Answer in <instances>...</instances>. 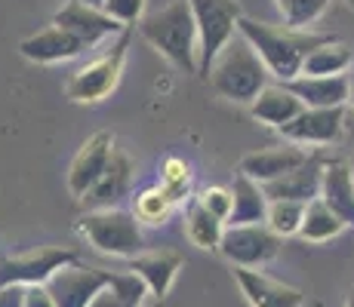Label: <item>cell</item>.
<instances>
[{"mask_svg":"<svg viewBox=\"0 0 354 307\" xmlns=\"http://www.w3.org/2000/svg\"><path fill=\"white\" fill-rule=\"evenodd\" d=\"M129 184H133V160H129L124 151L114 148L105 175H102L99 184L80 203H84L86 212H96V209H118V203L129 194Z\"/></svg>","mask_w":354,"mask_h":307,"instance_id":"e0dca14e","label":"cell"},{"mask_svg":"<svg viewBox=\"0 0 354 307\" xmlns=\"http://www.w3.org/2000/svg\"><path fill=\"white\" fill-rule=\"evenodd\" d=\"M234 279L241 286L243 298L250 301V307H302L305 295L299 289H292L287 283H277L262 270H250V268H234Z\"/></svg>","mask_w":354,"mask_h":307,"instance_id":"5bb4252c","label":"cell"},{"mask_svg":"<svg viewBox=\"0 0 354 307\" xmlns=\"http://www.w3.org/2000/svg\"><path fill=\"white\" fill-rule=\"evenodd\" d=\"M169 212H173V203H169V197L163 194L160 188L142 190V194H136V200H133V215L139 218L142 224H151V228H160V224L169 218Z\"/></svg>","mask_w":354,"mask_h":307,"instance_id":"83f0119b","label":"cell"},{"mask_svg":"<svg viewBox=\"0 0 354 307\" xmlns=\"http://www.w3.org/2000/svg\"><path fill=\"white\" fill-rule=\"evenodd\" d=\"M129 270L145 279L151 298L163 301V298L169 295V289H173L179 270H182V255H179V252H169V249L142 252V255L133 258V268H129Z\"/></svg>","mask_w":354,"mask_h":307,"instance_id":"ac0fdd59","label":"cell"},{"mask_svg":"<svg viewBox=\"0 0 354 307\" xmlns=\"http://www.w3.org/2000/svg\"><path fill=\"white\" fill-rule=\"evenodd\" d=\"M197 22V74L207 77L225 43L237 34L243 12L237 0H188Z\"/></svg>","mask_w":354,"mask_h":307,"instance_id":"5b68a950","label":"cell"},{"mask_svg":"<svg viewBox=\"0 0 354 307\" xmlns=\"http://www.w3.org/2000/svg\"><path fill=\"white\" fill-rule=\"evenodd\" d=\"M237 31L250 40V46L259 52V59L265 61L268 74L281 83H292L302 74V65L317 46L336 40L333 34H317V31H296L287 25H268L256 22V19H241Z\"/></svg>","mask_w":354,"mask_h":307,"instance_id":"6da1fadb","label":"cell"},{"mask_svg":"<svg viewBox=\"0 0 354 307\" xmlns=\"http://www.w3.org/2000/svg\"><path fill=\"white\" fill-rule=\"evenodd\" d=\"M345 3H348V6H351V10H354V0H345Z\"/></svg>","mask_w":354,"mask_h":307,"instance_id":"f35d334b","label":"cell"},{"mask_svg":"<svg viewBox=\"0 0 354 307\" xmlns=\"http://www.w3.org/2000/svg\"><path fill=\"white\" fill-rule=\"evenodd\" d=\"M80 3H86V6H96V10H102V6H105V0H80Z\"/></svg>","mask_w":354,"mask_h":307,"instance_id":"d590c367","label":"cell"},{"mask_svg":"<svg viewBox=\"0 0 354 307\" xmlns=\"http://www.w3.org/2000/svg\"><path fill=\"white\" fill-rule=\"evenodd\" d=\"M321 181H324V160L321 157H311L305 166L292 169L283 179L262 184L265 197L271 200H292V203H305L308 206L311 200L321 197Z\"/></svg>","mask_w":354,"mask_h":307,"instance_id":"2e32d148","label":"cell"},{"mask_svg":"<svg viewBox=\"0 0 354 307\" xmlns=\"http://www.w3.org/2000/svg\"><path fill=\"white\" fill-rule=\"evenodd\" d=\"M333 0H290L287 6L281 10L283 25L296 31H308V25H315L317 19L330 10Z\"/></svg>","mask_w":354,"mask_h":307,"instance_id":"f1b7e54d","label":"cell"},{"mask_svg":"<svg viewBox=\"0 0 354 307\" xmlns=\"http://www.w3.org/2000/svg\"><path fill=\"white\" fill-rule=\"evenodd\" d=\"M351 169H354V157H351Z\"/></svg>","mask_w":354,"mask_h":307,"instance_id":"ab89813d","label":"cell"},{"mask_svg":"<svg viewBox=\"0 0 354 307\" xmlns=\"http://www.w3.org/2000/svg\"><path fill=\"white\" fill-rule=\"evenodd\" d=\"M348 105H351V111H354V80H351V86H348Z\"/></svg>","mask_w":354,"mask_h":307,"instance_id":"8d00e7d4","label":"cell"},{"mask_svg":"<svg viewBox=\"0 0 354 307\" xmlns=\"http://www.w3.org/2000/svg\"><path fill=\"white\" fill-rule=\"evenodd\" d=\"M90 307H124V304L118 301V295H114V292H111V286H108V289H102L99 295L93 298V304H90Z\"/></svg>","mask_w":354,"mask_h":307,"instance_id":"e575fe53","label":"cell"},{"mask_svg":"<svg viewBox=\"0 0 354 307\" xmlns=\"http://www.w3.org/2000/svg\"><path fill=\"white\" fill-rule=\"evenodd\" d=\"M111 154H114L111 132H96L80 145V151L74 154L71 166H68V190H71V197L84 200L96 188L99 179L105 175L108 163H111Z\"/></svg>","mask_w":354,"mask_h":307,"instance_id":"8fae6325","label":"cell"},{"mask_svg":"<svg viewBox=\"0 0 354 307\" xmlns=\"http://www.w3.org/2000/svg\"><path fill=\"white\" fill-rule=\"evenodd\" d=\"M158 188L169 197V203H182L188 194H192V169H188L185 160L179 157H167L160 166V184Z\"/></svg>","mask_w":354,"mask_h":307,"instance_id":"484cf974","label":"cell"},{"mask_svg":"<svg viewBox=\"0 0 354 307\" xmlns=\"http://www.w3.org/2000/svg\"><path fill=\"white\" fill-rule=\"evenodd\" d=\"M84 50H90L84 40H77L74 34L56 28V25H53V28L37 31V34H31V37H25L22 43H19V52H22L28 61H37V65L71 61V59H77Z\"/></svg>","mask_w":354,"mask_h":307,"instance_id":"9a60e30c","label":"cell"},{"mask_svg":"<svg viewBox=\"0 0 354 307\" xmlns=\"http://www.w3.org/2000/svg\"><path fill=\"white\" fill-rule=\"evenodd\" d=\"M345 132V108H305L290 126L281 129V135L290 145H333Z\"/></svg>","mask_w":354,"mask_h":307,"instance_id":"7c38bea8","label":"cell"},{"mask_svg":"<svg viewBox=\"0 0 354 307\" xmlns=\"http://www.w3.org/2000/svg\"><path fill=\"white\" fill-rule=\"evenodd\" d=\"M311 160V154L299 145H277V148H265V151L247 154L241 160V175L253 179L256 184H268L283 179L292 169L305 166Z\"/></svg>","mask_w":354,"mask_h":307,"instance_id":"4fadbf2b","label":"cell"},{"mask_svg":"<svg viewBox=\"0 0 354 307\" xmlns=\"http://www.w3.org/2000/svg\"><path fill=\"white\" fill-rule=\"evenodd\" d=\"M25 286H3L0 289V307H22Z\"/></svg>","mask_w":354,"mask_h":307,"instance_id":"836d02e7","label":"cell"},{"mask_svg":"<svg viewBox=\"0 0 354 307\" xmlns=\"http://www.w3.org/2000/svg\"><path fill=\"white\" fill-rule=\"evenodd\" d=\"M351 50L342 43V40H330V43L317 46L302 65V74L299 77H342L351 68Z\"/></svg>","mask_w":354,"mask_h":307,"instance_id":"603a6c76","label":"cell"},{"mask_svg":"<svg viewBox=\"0 0 354 307\" xmlns=\"http://www.w3.org/2000/svg\"><path fill=\"white\" fill-rule=\"evenodd\" d=\"M71 249H59V246H40L25 255H12L0 261V289L3 286H46L56 270L65 264H74Z\"/></svg>","mask_w":354,"mask_h":307,"instance_id":"ba28073f","label":"cell"},{"mask_svg":"<svg viewBox=\"0 0 354 307\" xmlns=\"http://www.w3.org/2000/svg\"><path fill=\"white\" fill-rule=\"evenodd\" d=\"M22 307H56L46 286H25V301Z\"/></svg>","mask_w":354,"mask_h":307,"instance_id":"d6a6232c","label":"cell"},{"mask_svg":"<svg viewBox=\"0 0 354 307\" xmlns=\"http://www.w3.org/2000/svg\"><path fill=\"white\" fill-rule=\"evenodd\" d=\"M127 50H129V31L120 34L102 56L86 61L80 71H74L65 83V95L71 101H77V105H96V101L108 99L120 83Z\"/></svg>","mask_w":354,"mask_h":307,"instance_id":"8992f818","label":"cell"},{"mask_svg":"<svg viewBox=\"0 0 354 307\" xmlns=\"http://www.w3.org/2000/svg\"><path fill=\"white\" fill-rule=\"evenodd\" d=\"M287 86L305 108H345L351 80L345 74L342 77H296Z\"/></svg>","mask_w":354,"mask_h":307,"instance_id":"44dd1931","label":"cell"},{"mask_svg":"<svg viewBox=\"0 0 354 307\" xmlns=\"http://www.w3.org/2000/svg\"><path fill=\"white\" fill-rule=\"evenodd\" d=\"M111 292L118 295V301L124 307H145L148 301V286L145 279L139 274H133V270H127V274H114L111 277Z\"/></svg>","mask_w":354,"mask_h":307,"instance_id":"f546056e","label":"cell"},{"mask_svg":"<svg viewBox=\"0 0 354 307\" xmlns=\"http://www.w3.org/2000/svg\"><path fill=\"white\" fill-rule=\"evenodd\" d=\"M77 230L90 240L93 249L105 252V255L136 258L142 255V221L127 209H96V212H84L77 218Z\"/></svg>","mask_w":354,"mask_h":307,"instance_id":"277c9868","label":"cell"},{"mask_svg":"<svg viewBox=\"0 0 354 307\" xmlns=\"http://www.w3.org/2000/svg\"><path fill=\"white\" fill-rule=\"evenodd\" d=\"M231 194H234V212L228 218V228L265 224V218H268V197H265L262 184H256L253 179L237 172L234 184H231Z\"/></svg>","mask_w":354,"mask_h":307,"instance_id":"7402d4cb","label":"cell"},{"mask_svg":"<svg viewBox=\"0 0 354 307\" xmlns=\"http://www.w3.org/2000/svg\"><path fill=\"white\" fill-rule=\"evenodd\" d=\"M268 68L259 59V52L250 46V40L241 31L225 43V50L209 65L207 80L216 95L234 101V105H253L259 92L268 86Z\"/></svg>","mask_w":354,"mask_h":307,"instance_id":"7a4b0ae2","label":"cell"},{"mask_svg":"<svg viewBox=\"0 0 354 307\" xmlns=\"http://www.w3.org/2000/svg\"><path fill=\"white\" fill-rule=\"evenodd\" d=\"M345 307H354V289H351V295H348V301H345Z\"/></svg>","mask_w":354,"mask_h":307,"instance_id":"74e56055","label":"cell"},{"mask_svg":"<svg viewBox=\"0 0 354 307\" xmlns=\"http://www.w3.org/2000/svg\"><path fill=\"white\" fill-rule=\"evenodd\" d=\"M197 203L228 228V218L234 212V194H231V188H207L201 197H197Z\"/></svg>","mask_w":354,"mask_h":307,"instance_id":"4dcf8cb0","label":"cell"},{"mask_svg":"<svg viewBox=\"0 0 354 307\" xmlns=\"http://www.w3.org/2000/svg\"><path fill=\"white\" fill-rule=\"evenodd\" d=\"M139 34L182 71H197V22L188 0H167L139 19Z\"/></svg>","mask_w":354,"mask_h":307,"instance_id":"3957f363","label":"cell"},{"mask_svg":"<svg viewBox=\"0 0 354 307\" xmlns=\"http://www.w3.org/2000/svg\"><path fill=\"white\" fill-rule=\"evenodd\" d=\"M185 234L197 249L219 252V243H222V237H225V224L209 215L197 200H192L188 203V212H185Z\"/></svg>","mask_w":354,"mask_h":307,"instance_id":"d4e9b609","label":"cell"},{"mask_svg":"<svg viewBox=\"0 0 354 307\" xmlns=\"http://www.w3.org/2000/svg\"><path fill=\"white\" fill-rule=\"evenodd\" d=\"M111 270L86 268V264H65L62 270L50 277L46 289H50L56 307H90L93 298L111 286Z\"/></svg>","mask_w":354,"mask_h":307,"instance_id":"9c48e42d","label":"cell"},{"mask_svg":"<svg viewBox=\"0 0 354 307\" xmlns=\"http://www.w3.org/2000/svg\"><path fill=\"white\" fill-rule=\"evenodd\" d=\"M321 200L342 218L348 228H354V169L345 160L324 163Z\"/></svg>","mask_w":354,"mask_h":307,"instance_id":"d6986e66","label":"cell"},{"mask_svg":"<svg viewBox=\"0 0 354 307\" xmlns=\"http://www.w3.org/2000/svg\"><path fill=\"white\" fill-rule=\"evenodd\" d=\"M305 218V203H292V200H271L268 203V224L277 237H299V228H302Z\"/></svg>","mask_w":354,"mask_h":307,"instance_id":"4316f807","label":"cell"},{"mask_svg":"<svg viewBox=\"0 0 354 307\" xmlns=\"http://www.w3.org/2000/svg\"><path fill=\"white\" fill-rule=\"evenodd\" d=\"M102 10L127 28V25H139V19L145 16V0H105Z\"/></svg>","mask_w":354,"mask_h":307,"instance_id":"1f68e13d","label":"cell"},{"mask_svg":"<svg viewBox=\"0 0 354 307\" xmlns=\"http://www.w3.org/2000/svg\"><path fill=\"white\" fill-rule=\"evenodd\" d=\"M302 111H305V105L292 95V90L287 83H268L262 92H259V99L250 105V114H253L259 123L274 126L277 132H281L283 126H290Z\"/></svg>","mask_w":354,"mask_h":307,"instance_id":"ffe728a7","label":"cell"},{"mask_svg":"<svg viewBox=\"0 0 354 307\" xmlns=\"http://www.w3.org/2000/svg\"><path fill=\"white\" fill-rule=\"evenodd\" d=\"M281 237L268 224H243V228H225V237L219 243V255L231 268L259 270L262 264L274 261L281 252Z\"/></svg>","mask_w":354,"mask_h":307,"instance_id":"52a82bcc","label":"cell"},{"mask_svg":"<svg viewBox=\"0 0 354 307\" xmlns=\"http://www.w3.org/2000/svg\"><path fill=\"white\" fill-rule=\"evenodd\" d=\"M345 228H348V224L317 197V200H311L308 206H305V218H302V228H299V237H302L305 243H326V240H336Z\"/></svg>","mask_w":354,"mask_h":307,"instance_id":"cb8c5ba5","label":"cell"},{"mask_svg":"<svg viewBox=\"0 0 354 307\" xmlns=\"http://www.w3.org/2000/svg\"><path fill=\"white\" fill-rule=\"evenodd\" d=\"M53 25L68 34H74L77 40H84L86 46H99L102 40H118L127 28L120 22H114L105 10L86 6L80 0H68L62 10L53 16Z\"/></svg>","mask_w":354,"mask_h":307,"instance_id":"30bf717a","label":"cell"}]
</instances>
